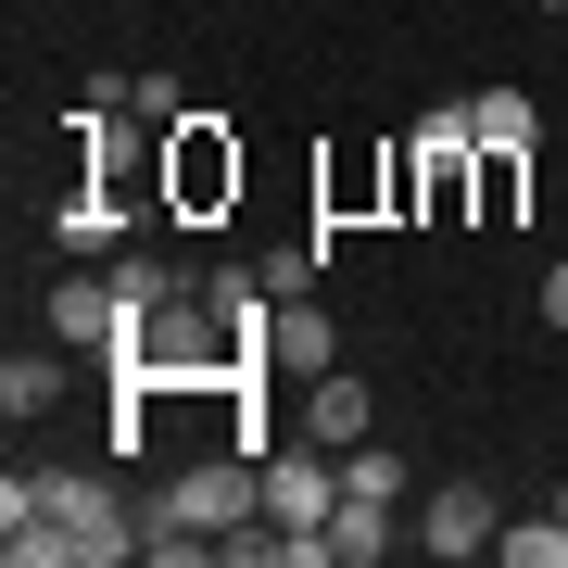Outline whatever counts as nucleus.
<instances>
[{
    "instance_id": "f257e3e1",
    "label": "nucleus",
    "mask_w": 568,
    "mask_h": 568,
    "mask_svg": "<svg viewBox=\"0 0 568 568\" xmlns=\"http://www.w3.org/2000/svg\"><path fill=\"white\" fill-rule=\"evenodd\" d=\"M0 556L13 568H114L140 556V518L102 467H13L0 480Z\"/></svg>"
},
{
    "instance_id": "f03ea898",
    "label": "nucleus",
    "mask_w": 568,
    "mask_h": 568,
    "mask_svg": "<svg viewBox=\"0 0 568 568\" xmlns=\"http://www.w3.org/2000/svg\"><path fill=\"white\" fill-rule=\"evenodd\" d=\"M265 518V455H203V467H178V480L152 493V530H190V544H227V530H253Z\"/></svg>"
},
{
    "instance_id": "7ed1b4c3",
    "label": "nucleus",
    "mask_w": 568,
    "mask_h": 568,
    "mask_svg": "<svg viewBox=\"0 0 568 568\" xmlns=\"http://www.w3.org/2000/svg\"><path fill=\"white\" fill-rule=\"evenodd\" d=\"M241 140H227V114H178L164 126V227H203V215H227L241 203Z\"/></svg>"
},
{
    "instance_id": "20e7f679",
    "label": "nucleus",
    "mask_w": 568,
    "mask_h": 568,
    "mask_svg": "<svg viewBox=\"0 0 568 568\" xmlns=\"http://www.w3.org/2000/svg\"><path fill=\"white\" fill-rule=\"evenodd\" d=\"M328 506H342V455L304 443V429H278L265 443V518L278 530H328Z\"/></svg>"
},
{
    "instance_id": "39448f33",
    "label": "nucleus",
    "mask_w": 568,
    "mask_h": 568,
    "mask_svg": "<svg viewBox=\"0 0 568 568\" xmlns=\"http://www.w3.org/2000/svg\"><path fill=\"white\" fill-rule=\"evenodd\" d=\"M39 328H51V342H77V354H114L126 342V291H114V265H63V278H51V304H39Z\"/></svg>"
},
{
    "instance_id": "423d86ee",
    "label": "nucleus",
    "mask_w": 568,
    "mask_h": 568,
    "mask_svg": "<svg viewBox=\"0 0 568 568\" xmlns=\"http://www.w3.org/2000/svg\"><path fill=\"white\" fill-rule=\"evenodd\" d=\"M51 241H63V253H89V265L126 253V178H89V164H77V190L51 203Z\"/></svg>"
},
{
    "instance_id": "0eeeda50",
    "label": "nucleus",
    "mask_w": 568,
    "mask_h": 568,
    "mask_svg": "<svg viewBox=\"0 0 568 568\" xmlns=\"http://www.w3.org/2000/svg\"><path fill=\"white\" fill-rule=\"evenodd\" d=\"M366 417H379V405H366V379H354V366H328V379H304V417H291V429H304V443H328V455H354Z\"/></svg>"
},
{
    "instance_id": "6e6552de",
    "label": "nucleus",
    "mask_w": 568,
    "mask_h": 568,
    "mask_svg": "<svg viewBox=\"0 0 568 568\" xmlns=\"http://www.w3.org/2000/svg\"><path fill=\"white\" fill-rule=\"evenodd\" d=\"M328 366H342V354H328V304H316V291L278 304V328H265V379H328Z\"/></svg>"
},
{
    "instance_id": "1a4fd4ad",
    "label": "nucleus",
    "mask_w": 568,
    "mask_h": 568,
    "mask_svg": "<svg viewBox=\"0 0 568 568\" xmlns=\"http://www.w3.org/2000/svg\"><path fill=\"white\" fill-rule=\"evenodd\" d=\"M417 530H429V556H493V530H506V518H493V493H480V480H443Z\"/></svg>"
},
{
    "instance_id": "9d476101",
    "label": "nucleus",
    "mask_w": 568,
    "mask_h": 568,
    "mask_svg": "<svg viewBox=\"0 0 568 568\" xmlns=\"http://www.w3.org/2000/svg\"><path fill=\"white\" fill-rule=\"evenodd\" d=\"M63 379H77V342H39V354H13V366H0V417H51L63 405Z\"/></svg>"
},
{
    "instance_id": "9b49d317",
    "label": "nucleus",
    "mask_w": 568,
    "mask_h": 568,
    "mask_svg": "<svg viewBox=\"0 0 568 568\" xmlns=\"http://www.w3.org/2000/svg\"><path fill=\"white\" fill-rule=\"evenodd\" d=\"M316 556H328V568L392 556V506H379V493H342V506H328V530H316Z\"/></svg>"
},
{
    "instance_id": "f8f14e48",
    "label": "nucleus",
    "mask_w": 568,
    "mask_h": 568,
    "mask_svg": "<svg viewBox=\"0 0 568 568\" xmlns=\"http://www.w3.org/2000/svg\"><path fill=\"white\" fill-rule=\"evenodd\" d=\"M114 291H126V328H140V316H164V304H178V291H203V278H190V265L178 253H114Z\"/></svg>"
},
{
    "instance_id": "ddd939ff",
    "label": "nucleus",
    "mask_w": 568,
    "mask_h": 568,
    "mask_svg": "<svg viewBox=\"0 0 568 568\" xmlns=\"http://www.w3.org/2000/svg\"><path fill=\"white\" fill-rule=\"evenodd\" d=\"M467 126H480V152H518V164H530V140H544L530 89H480V102H467Z\"/></svg>"
},
{
    "instance_id": "4468645a",
    "label": "nucleus",
    "mask_w": 568,
    "mask_h": 568,
    "mask_svg": "<svg viewBox=\"0 0 568 568\" xmlns=\"http://www.w3.org/2000/svg\"><path fill=\"white\" fill-rule=\"evenodd\" d=\"M493 556H506V568H568V518H506Z\"/></svg>"
},
{
    "instance_id": "2eb2a0df",
    "label": "nucleus",
    "mask_w": 568,
    "mask_h": 568,
    "mask_svg": "<svg viewBox=\"0 0 568 568\" xmlns=\"http://www.w3.org/2000/svg\"><path fill=\"white\" fill-rule=\"evenodd\" d=\"M342 493H379V506H405V455H392V443H354V455H342Z\"/></svg>"
},
{
    "instance_id": "dca6fc26",
    "label": "nucleus",
    "mask_w": 568,
    "mask_h": 568,
    "mask_svg": "<svg viewBox=\"0 0 568 568\" xmlns=\"http://www.w3.org/2000/svg\"><path fill=\"white\" fill-rule=\"evenodd\" d=\"M518 190H530V164H518V152H480V227H506Z\"/></svg>"
},
{
    "instance_id": "f3484780",
    "label": "nucleus",
    "mask_w": 568,
    "mask_h": 568,
    "mask_svg": "<svg viewBox=\"0 0 568 568\" xmlns=\"http://www.w3.org/2000/svg\"><path fill=\"white\" fill-rule=\"evenodd\" d=\"M126 114H152V126H178L190 102H178V77H126Z\"/></svg>"
},
{
    "instance_id": "a211bd4d",
    "label": "nucleus",
    "mask_w": 568,
    "mask_h": 568,
    "mask_svg": "<svg viewBox=\"0 0 568 568\" xmlns=\"http://www.w3.org/2000/svg\"><path fill=\"white\" fill-rule=\"evenodd\" d=\"M544 328H568V265H556V278H544Z\"/></svg>"
}]
</instances>
